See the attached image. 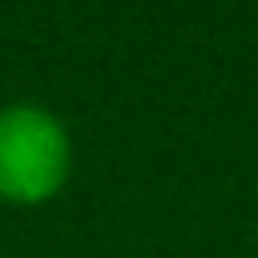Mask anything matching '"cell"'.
Returning <instances> with one entry per match:
<instances>
[{
    "mask_svg": "<svg viewBox=\"0 0 258 258\" xmlns=\"http://www.w3.org/2000/svg\"><path fill=\"white\" fill-rule=\"evenodd\" d=\"M73 165V141L56 113L40 105L0 109V198L16 206L48 202Z\"/></svg>",
    "mask_w": 258,
    "mask_h": 258,
    "instance_id": "obj_1",
    "label": "cell"
}]
</instances>
